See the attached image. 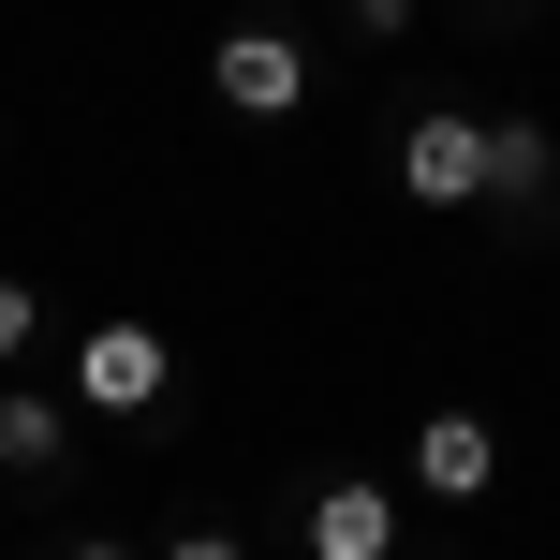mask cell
I'll list each match as a JSON object with an SVG mask.
<instances>
[{
	"label": "cell",
	"instance_id": "1",
	"mask_svg": "<svg viewBox=\"0 0 560 560\" xmlns=\"http://www.w3.org/2000/svg\"><path fill=\"white\" fill-rule=\"evenodd\" d=\"M177 398V339L163 325H89L74 339V413H163Z\"/></svg>",
	"mask_w": 560,
	"mask_h": 560
},
{
	"label": "cell",
	"instance_id": "2",
	"mask_svg": "<svg viewBox=\"0 0 560 560\" xmlns=\"http://www.w3.org/2000/svg\"><path fill=\"white\" fill-rule=\"evenodd\" d=\"M207 89H222L236 118H295V104H310V45L252 15V30H222V45H207Z\"/></svg>",
	"mask_w": 560,
	"mask_h": 560
},
{
	"label": "cell",
	"instance_id": "3",
	"mask_svg": "<svg viewBox=\"0 0 560 560\" xmlns=\"http://www.w3.org/2000/svg\"><path fill=\"white\" fill-rule=\"evenodd\" d=\"M398 192H413V207H472L487 192V118L472 104H428L413 133H398Z\"/></svg>",
	"mask_w": 560,
	"mask_h": 560
},
{
	"label": "cell",
	"instance_id": "4",
	"mask_svg": "<svg viewBox=\"0 0 560 560\" xmlns=\"http://www.w3.org/2000/svg\"><path fill=\"white\" fill-rule=\"evenodd\" d=\"M398 472H413L428 502H487V487H502V428H487V413H428Z\"/></svg>",
	"mask_w": 560,
	"mask_h": 560
},
{
	"label": "cell",
	"instance_id": "5",
	"mask_svg": "<svg viewBox=\"0 0 560 560\" xmlns=\"http://www.w3.org/2000/svg\"><path fill=\"white\" fill-rule=\"evenodd\" d=\"M310 560H398V487L325 472V487H310Z\"/></svg>",
	"mask_w": 560,
	"mask_h": 560
},
{
	"label": "cell",
	"instance_id": "6",
	"mask_svg": "<svg viewBox=\"0 0 560 560\" xmlns=\"http://www.w3.org/2000/svg\"><path fill=\"white\" fill-rule=\"evenodd\" d=\"M487 192H502L516 222H546V192H560V133L546 118H487Z\"/></svg>",
	"mask_w": 560,
	"mask_h": 560
},
{
	"label": "cell",
	"instance_id": "7",
	"mask_svg": "<svg viewBox=\"0 0 560 560\" xmlns=\"http://www.w3.org/2000/svg\"><path fill=\"white\" fill-rule=\"evenodd\" d=\"M59 443H74V413H59V398H30V384H0V472L45 487V472H59Z\"/></svg>",
	"mask_w": 560,
	"mask_h": 560
},
{
	"label": "cell",
	"instance_id": "8",
	"mask_svg": "<svg viewBox=\"0 0 560 560\" xmlns=\"http://www.w3.org/2000/svg\"><path fill=\"white\" fill-rule=\"evenodd\" d=\"M30 339H45V295H30V280H15V266H0V369H15V354H30Z\"/></svg>",
	"mask_w": 560,
	"mask_h": 560
},
{
	"label": "cell",
	"instance_id": "9",
	"mask_svg": "<svg viewBox=\"0 0 560 560\" xmlns=\"http://www.w3.org/2000/svg\"><path fill=\"white\" fill-rule=\"evenodd\" d=\"M339 15H354V45H398V30H413V0H339Z\"/></svg>",
	"mask_w": 560,
	"mask_h": 560
},
{
	"label": "cell",
	"instance_id": "10",
	"mask_svg": "<svg viewBox=\"0 0 560 560\" xmlns=\"http://www.w3.org/2000/svg\"><path fill=\"white\" fill-rule=\"evenodd\" d=\"M148 560H252V546H236V532H163Z\"/></svg>",
	"mask_w": 560,
	"mask_h": 560
},
{
	"label": "cell",
	"instance_id": "11",
	"mask_svg": "<svg viewBox=\"0 0 560 560\" xmlns=\"http://www.w3.org/2000/svg\"><path fill=\"white\" fill-rule=\"evenodd\" d=\"M59 560H133V546H59Z\"/></svg>",
	"mask_w": 560,
	"mask_h": 560
},
{
	"label": "cell",
	"instance_id": "12",
	"mask_svg": "<svg viewBox=\"0 0 560 560\" xmlns=\"http://www.w3.org/2000/svg\"><path fill=\"white\" fill-rule=\"evenodd\" d=\"M487 15H516V0H487Z\"/></svg>",
	"mask_w": 560,
	"mask_h": 560
}]
</instances>
